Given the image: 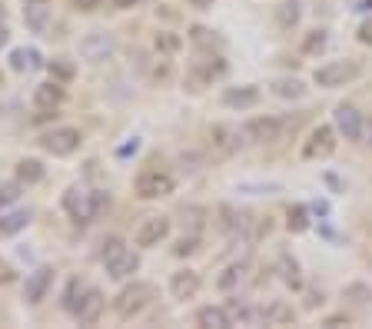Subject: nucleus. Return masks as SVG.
Listing matches in <instances>:
<instances>
[{"instance_id":"473e14b6","label":"nucleus","mask_w":372,"mask_h":329,"mask_svg":"<svg viewBox=\"0 0 372 329\" xmlns=\"http://www.w3.org/2000/svg\"><path fill=\"white\" fill-rule=\"evenodd\" d=\"M196 250H200V236H196V233H193V236H183V240L173 246L176 256H190V253H196Z\"/></svg>"},{"instance_id":"72a5a7b5","label":"nucleus","mask_w":372,"mask_h":329,"mask_svg":"<svg viewBox=\"0 0 372 329\" xmlns=\"http://www.w3.org/2000/svg\"><path fill=\"white\" fill-rule=\"evenodd\" d=\"M156 50L176 54V50H180V37H173V34H156Z\"/></svg>"},{"instance_id":"f704fd0d","label":"nucleus","mask_w":372,"mask_h":329,"mask_svg":"<svg viewBox=\"0 0 372 329\" xmlns=\"http://www.w3.org/2000/svg\"><path fill=\"white\" fill-rule=\"evenodd\" d=\"M50 74H54L57 80H70L74 77V64H67V60H54V64H50Z\"/></svg>"},{"instance_id":"37998d69","label":"nucleus","mask_w":372,"mask_h":329,"mask_svg":"<svg viewBox=\"0 0 372 329\" xmlns=\"http://www.w3.org/2000/svg\"><path fill=\"white\" fill-rule=\"evenodd\" d=\"M319 303H323V293H309V300H306V306H309V310H316Z\"/></svg>"},{"instance_id":"dca6fc26","label":"nucleus","mask_w":372,"mask_h":329,"mask_svg":"<svg viewBox=\"0 0 372 329\" xmlns=\"http://www.w3.org/2000/svg\"><path fill=\"white\" fill-rule=\"evenodd\" d=\"M64 103V87H60L57 80H50V83H40L34 90V107L37 110H57Z\"/></svg>"},{"instance_id":"9b49d317","label":"nucleus","mask_w":372,"mask_h":329,"mask_svg":"<svg viewBox=\"0 0 372 329\" xmlns=\"http://www.w3.org/2000/svg\"><path fill=\"white\" fill-rule=\"evenodd\" d=\"M114 54V37L110 34H86L84 40H80V57L90 60V64H100V60H106Z\"/></svg>"},{"instance_id":"2eb2a0df","label":"nucleus","mask_w":372,"mask_h":329,"mask_svg":"<svg viewBox=\"0 0 372 329\" xmlns=\"http://www.w3.org/2000/svg\"><path fill=\"white\" fill-rule=\"evenodd\" d=\"M259 87H229L226 93H223V103L233 110H249V107H256L259 103Z\"/></svg>"},{"instance_id":"6e6552de","label":"nucleus","mask_w":372,"mask_h":329,"mask_svg":"<svg viewBox=\"0 0 372 329\" xmlns=\"http://www.w3.org/2000/svg\"><path fill=\"white\" fill-rule=\"evenodd\" d=\"M283 133V120L279 116H253L246 126H243V136L253 140V143H273Z\"/></svg>"},{"instance_id":"f03ea898","label":"nucleus","mask_w":372,"mask_h":329,"mask_svg":"<svg viewBox=\"0 0 372 329\" xmlns=\"http://www.w3.org/2000/svg\"><path fill=\"white\" fill-rule=\"evenodd\" d=\"M134 190L140 200H160V196H170L176 190V180H173V173L160 170V166H150V170H144L136 176Z\"/></svg>"},{"instance_id":"20e7f679","label":"nucleus","mask_w":372,"mask_h":329,"mask_svg":"<svg viewBox=\"0 0 372 329\" xmlns=\"http://www.w3.org/2000/svg\"><path fill=\"white\" fill-rule=\"evenodd\" d=\"M64 210L76 226H86L96 216V193H90L86 186H70L64 193Z\"/></svg>"},{"instance_id":"a211bd4d","label":"nucleus","mask_w":372,"mask_h":329,"mask_svg":"<svg viewBox=\"0 0 372 329\" xmlns=\"http://www.w3.org/2000/svg\"><path fill=\"white\" fill-rule=\"evenodd\" d=\"M106 270H110V276H114V280H124V276H134L136 270H140V256H136V253H120V256H116L114 263H106Z\"/></svg>"},{"instance_id":"2f4dec72","label":"nucleus","mask_w":372,"mask_h":329,"mask_svg":"<svg viewBox=\"0 0 372 329\" xmlns=\"http://www.w3.org/2000/svg\"><path fill=\"white\" fill-rule=\"evenodd\" d=\"M326 44H329V37H326V30H313V34L306 37L303 50H306V54H323Z\"/></svg>"},{"instance_id":"a18cd8bd","label":"nucleus","mask_w":372,"mask_h":329,"mask_svg":"<svg viewBox=\"0 0 372 329\" xmlns=\"http://www.w3.org/2000/svg\"><path fill=\"white\" fill-rule=\"evenodd\" d=\"M114 4H116V7H136V4H140V0H114Z\"/></svg>"},{"instance_id":"c756f323","label":"nucleus","mask_w":372,"mask_h":329,"mask_svg":"<svg viewBox=\"0 0 372 329\" xmlns=\"http://www.w3.org/2000/svg\"><path fill=\"white\" fill-rule=\"evenodd\" d=\"M84 290H86V286H84L80 280H70V283H67V293H64V310L74 313L76 303H80V296H84Z\"/></svg>"},{"instance_id":"7c9ffc66","label":"nucleus","mask_w":372,"mask_h":329,"mask_svg":"<svg viewBox=\"0 0 372 329\" xmlns=\"http://www.w3.org/2000/svg\"><path fill=\"white\" fill-rule=\"evenodd\" d=\"M286 226H289L293 233H306V230H309V216H306V206H293V210H289Z\"/></svg>"},{"instance_id":"a19ab883","label":"nucleus","mask_w":372,"mask_h":329,"mask_svg":"<svg viewBox=\"0 0 372 329\" xmlns=\"http://www.w3.org/2000/svg\"><path fill=\"white\" fill-rule=\"evenodd\" d=\"M74 7H76V10H84V14H90V10L100 7V0H74Z\"/></svg>"},{"instance_id":"6ab92c4d","label":"nucleus","mask_w":372,"mask_h":329,"mask_svg":"<svg viewBox=\"0 0 372 329\" xmlns=\"http://www.w3.org/2000/svg\"><path fill=\"white\" fill-rule=\"evenodd\" d=\"M263 320H266L269 326H293V323H296V313H293L289 303H273V306L263 310Z\"/></svg>"},{"instance_id":"39448f33","label":"nucleus","mask_w":372,"mask_h":329,"mask_svg":"<svg viewBox=\"0 0 372 329\" xmlns=\"http://www.w3.org/2000/svg\"><path fill=\"white\" fill-rule=\"evenodd\" d=\"M80 140H84V136H80L76 126H57V130H50V133L40 140V146L54 156H70V153H76Z\"/></svg>"},{"instance_id":"393cba45","label":"nucleus","mask_w":372,"mask_h":329,"mask_svg":"<svg viewBox=\"0 0 372 329\" xmlns=\"http://www.w3.org/2000/svg\"><path fill=\"white\" fill-rule=\"evenodd\" d=\"M273 93H276V97H283V100H299L306 93V87L299 83L296 77H283V80H276V83H273Z\"/></svg>"},{"instance_id":"4c0bfd02","label":"nucleus","mask_w":372,"mask_h":329,"mask_svg":"<svg viewBox=\"0 0 372 329\" xmlns=\"http://www.w3.org/2000/svg\"><path fill=\"white\" fill-rule=\"evenodd\" d=\"M203 216H206V213H203L200 206H190V210H183V220H190V230H193V233L203 226Z\"/></svg>"},{"instance_id":"5701e85b","label":"nucleus","mask_w":372,"mask_h":329,"mask_svg":"<svg viewBox=\"0 0 372 329\" xmlns=\"http://www.w3.org/2000/svg\"><path fill=\"white\" fill-rule=\"evenodd\" d=\"M246 270H249V263L243 260V263H233V266H226V273H223L220 280H216V286H220L223 293H229L236 283H243V276H246Z\"/></svg>"},{"instance_id":"ea45409f","label":"nucleus","mask_w":372,"mask_h":329,"mask_svg":"<svg viewBox=\"0 0 372 329\" xmlns=\"http://www.w3.org/2000/svg\"><path fill=\"white\" fill-rule=\"evenodd\" d=\"M359 40H363L366 47H372V17H369V20H366L363 27H359Z\"/></svg>"},{"instance_id":"1a4fd4ad","label":"nucleus","mask_w":372,"mask_h":329,"mask_svg":"<svg viewBox=\"0 0 372 329\" xmlns=\"http://www.w3.org/2000/svg\"><path fill=\"white\" fill-rule=\"evenodd\" d=\"M239 130L236 126H226V123H213L210 126V146L216 156H233L243 146V140H239Z\"/></svg>"},{"instance_id":"412c9836","label":"nucleus","mask_w":372,"mask_h":329,"mask_svg":"<svg viewBox=\"0 0 372 329\" xmlns=\"http://www.w3.org/2000/svg\"><path fill=\"white\" fill-rule=\"evenodd\" d=\"M343 300H349L356 310H369L372 306V290L366 286V283H349V286L343 290Z\"/></svg>"},{"instance_id":"b1692460","label":"nucleus","mask_w":372,"mask_h":329,"mask_svg":"<svg viewBox=\"0 0 372 329\" xmlns=\"http://www.w3.org/2000/svg\"><path fill=\"white\" fill-rule=\"evenodd\" d=\"M10 67L14 70H20V74H24V70H37L40 67V54L37 50H14V54H10Z\"/></svg>"},{"instance_id":"423d86ee","label":"nucleus","mask_w":372,"mask_h":329,"mask_svg":"<svg viewBox=\"0 0 372 329\" xmlns=\"http://www.w3.org/2000/svg\"><path fill=\"white\" fill-rule=\"evenodd\" d=\"M166 236H170V220H166V216H146V220H140V226H136L134 243L150 250V246H160Z\"/></svg>"},{"instance_id":"a878e982","label":"nucleus","mask_w":372,"mask_h":329,"mask_svg":"<svg viewBox=\"0 0 372 329\" xmlns=\"http://www.w3.org/2000/svg\"><path fill=\"white\" fill-rule=\"evenodd\" d=\"M17 180L20 183H40V180H44V166H40V160H20Z\"/></svg>"},{"instance_id":"4be33fe9","label":"nucleus","mask_w":372,"mask_h":329,"mask_svg":"<svg viewBox=\"0 0 372 329\" xmlns=\"http://www.w3.org/2000/svg\"><path fill=\"white\" fill-rule=\"evenodd\" d=\"M30 223V210H17V213L0 216V236H14Z\"/></svg>"},{"instance_id":"de8ad7c7","label":"nucleus","mask_w":372,"mask_h":329,"mask_svg":"<svg viewBox=\"0 0 372 329\" xmlns=\"http://www.w3.org/2000/svg\"><path fill=\"white\" fill-rule=\"evenodd\" d=\"M34 4H47V0H27V7H34Z\"/></svg>"},{"instance_id":"0eeeda50","label":"nucleus","mask_w":372,"mask_h":329,"mask_svg":"<svg viewBox=\"0 0 372 329\" xmlns=\"http://www.w3.org/2000/svg\"><path fill=\"white\" fill-rule=\"evenodd\" d=\"M336 150V130L333 126H326V123H319L309 133V140L303 143V156L306 160H326V156Z\"/></svg>"},{"instance_id":"58836bf2","label":"nucleus","mask_w":372,"mask_h":329,"mask_svg":"<svg viewBox=\"0 0 372 329\" xmlns=\"http://www.w3.org/2000/svg\"><path fill=\"white\" fill-rule=\"evenodd\" d=\"M17 190L20 186L17 183H0V206H7V203H14V200H17Z\"/></svg>"},{"instance_id":"7ed1b4c3","label":"nucleus","mask_w":372,"mask_h":329,"mask_svg":"<svg viewBox=\"0 0 372 329\" xmlns=\"http://www.w3.org/2000/svg\"><path fill=\"white\" fill-rule=\"evenodd\" d=\"M359 60H329V64H323V67H316V74H313V80L319 83V87H346L349 80H356L359 77Z\"/></svg>"},{"instance_id":"79ce46f5","label":"nucleus","mask_w":372,"mask_h":329,"mask_svg":"<svg viewBox=\"0 0 372 329\" xmlns=\"http://www.w3.org/2000/svg\"><path fill=\"white\" fill-rule=\"evenodd\" d=\"M0 283H14V270L7 260H0Z\"/></svg>"},{"instance_id":"49530a36","label":"nucleus","mask_w":372,"mask_h":329,"mask_svg":"<svg viewBox=\"0 0 372 329\" xmlns=\"http://www.w3.org/2000/svg\"><path fill=\"white\" fill-rule=\"evenodd\" d=\"M0 44H7V30L0 27Z\"/></svg>"},{"instance_id":"bb28decb","label":"nucleus","mask_w":372,"mask_h":329,"mask_svg":"<svg viewBox=\"0 0 372 329\" xmlns=\"http://www.w3.org/2000/svg\"><path fill=\"white\" fill-rule=\"evenodd\" d=\"M196 70H200L203 80H213V77H223L226 74V64L220 57H203V60H196Z\"/></svg>"},{"instance_id":"aec40b11","label":"nucleus","mask_w":372,"mask_h":329,"mask_svg":"<svg viewBox=\"0 0 372 329\" xmlns=\"http://www.w3.org/2000/svg\"><path fill=\"white\" fill-rule=\"evenodd\" d=\"M249 213H239V210H233V206H220V230L223 233H239L249 226Z\"/></svg>"},{"instance_id":"09e8293b","label":"nucleus","mask_w":372,"mask_h":329,"mask_svg":"<svg viewBox=\"0 0 372 329\" xmlns=\"http://www.w3.org/2000/svg\"><path fill=\"white\" fill-rule=\"evenodd\" d=\"M369 146H372V120H369Z\"/></svg>"},{"instance_id":"f257e3e1","label":"nucleus","mask_w":372,"mask_h":329,"mask_svg":"<svg viewBox=\"0 0 372 329\" xmlns=\"http://www.w3.org/2000/svg\"><path fill=\"white\" fill-rule=\"evenodd\" d=\"M153 296H156V290H153L150 283H130V286H124L120 296L114 300V313L120 320H134V316H140V313L150 306Z\"/></svg>"},{"instance_id":"8fccbe9b","label":"nucleus","mask_w":372,"mask_h":329,"mask_svg":"<svg viewBox=\"0 0 372 329\" xmlns=\"http://www.w3.org/2000/svg\"><path fill=\"white\" fill-rule=\"evenodd\" d=\"M0 87H4V77H0Z\"/></svg>"},{"instance_id":"4468645a","label":"nucleus","mask_w":372,"mask_h":329,"mask_svg":"<svg viewBox=\"0 0 372 329\" xmlns=\"http://www.w3.org/2000/svg\"><path fill=\"white\" fill-rule=\"evenodd\" d=\"M196 290H200V273H193V270L173 273V280H170L173 300H193V296H196Z\"/></svg>"},{"instance_id":"c85d7f7f","label":"nucleus","mask_w":372,"mask_h":329,"mask_svg":"<svg viewBox=\"0 0 372 329\" xmlns=\"http://www.w3.org/2000/svg\"><path fill=\"white\" fill-rule=\"evenodd\" d=\"M120 253H126V243L120 240V236H106V240H104V250H100V260H104V263H114Z\"/></svg>"},{"instance_id":"f8f14e48","label":"nucleus","mask_w":372,"mask_h":329,"mask_svg":"<svg viewBox=\"0 0 372 329\" xmlns=\"http://www.w3.org/2000/svg\"><path fill=\"white\" fill-rule=\"evenodd\" d=\"M333 116H336V130H339L346 140H359V136H363V113H359L353 103H339Z\"/></svg>"},{"instance_id":"cd10ccee","label":"nucleus","mask_w":372,"mask_h":329,"mask_svg":"<svg viewBox=\"0 0 372 329\" xmlns=\"http://www.w3.org/2000/svg\"><path fill=\"white\" fill-rule=\"evenodd\" d=\"M279 273H283V283H286V286H293V290L303 286V276H299V263L296 260L283 256V260H279Z\"/></svg>"},{"instance_id":"c9c22d12","label":"nucleus","mask_w":372,"mask_h":329,"mask_svg":"<svg viewBox=\"0 0 372 329\" xmlns=\"http://www.w3.org/2000/svg\"><path fill=\"white\" fill-rule=\"evenodd\" d=\"M190 37H193V44H203V47H213V44L220 47V40L210 37V30H203V27H193V30H190Z\"/></svg>"},{"instance_id":"f3484780","label":"nucleus","mask_w":372,"mask_h":329,"mask_svg":"<svg viewBox=\"0 0 372 329\" xmlns=\"http://www.w3.org/2000/svg\"><path fill=\"white\" fill-rule=\"evenodd\" d=\"M196 326H203V329H229L233 326V320H229V313L223 310V306H203V310L196 313Z\"/></svg>"},{"instance_id":"c03bdc74","label":"nucleus","mask_w":372,"mask_h":329,"mask_svg":"<svg viewBox=\"0 0 372 329\" xmlns=\"http://www.w3.org/2000/svg\"><path fill=\"white\" fill-rule=\"evenodd\" d=\"M343 323H349V320H346V316H329V320H326V326H343Z\"/></svg>"},{"instance_id":"e433bc0d","label":"nucleus","mask_w":372,"mask_h":329,"mask_svg":"<svg viewBox=\"0 0 372 329\" xmlns=\"http://www.w3.org/2000/svg\"><path fill=\"white\" fill-rule=\"evenodd\" d=\"M296 20H299L296 4H286V7H279V24H283V27H293Z\"/></svg>"},{"instance_id":"9d476101","label":"nucleus","mask_w":372,"mask_h":329,"mask_svg":"<svg viewBox=\"0 0 372 329\" xmlns=\"http://www.w3.org/2000/svg\"><path fill=\"white\" fill-rule=\"evenodd\" d=\"M104 306H106L104 293H100V290H94V286H86V290H84V296H80V303H76V310H74L76 323H84V326L96 323V320H100V313H104Z\"/></svg>"},{"instance_id":"ddd939ff","label":"nucleus","mask_w":372,"mask_h":329,"mask_svg":"<svg viewBox=\"0 0 372 329\" xmlns=\"http://www.w3.org/2000/svg\"><path fill=\"white\" fill-rule=\"evenodd\" d=\"M50 283H54V270H47V266L34 270V273L27 276V286H24V300H27L30 306H37V303L47 296Z\"/></svg>"}]
</instances>
